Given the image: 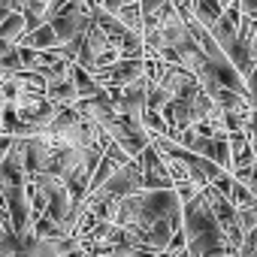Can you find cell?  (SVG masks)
<instances>
[{"mask_svg":"<svg viewBox=\"0 0 257 257\" xmlns=\"http://www.w3.org/2000/svg\"><path fill=\"white\" fill-rule=\"evenodd\" d=\"M31 230H34V236H40V239L67 236V233H64V227H61L55 218H49V215H37V218H34V224H31Z\"/></svg>","mask_w":257,"mask_h":257,"instance_id":"13","label":"cell"},{"mask_svg":"<svg viewBox=\"0 0 257 257\" xmlns=\"http://www.w3.org/2000/svg\"><path fill=\"white\" fill-rule=\"evenodd\" d=\"M4 227H7V221H4V215H0V233H4Z\"/></svg>","mask_w":257,"mask_h":257,"instance_id":"24","label":"cell"},{"mask_svg":"<svg viewBox=\"0 0 257 257\" xmlns=\"http://www.w3.org/2000/svg\"><path fill=\"white\" fill-rule=\"evenodd\" d=\"M85 4H88V7H91V10H97V0H85Z\"/></svg>","mask_w":257,"mask_h":257,"instance_id":"23","label":"cell"},{"mask_svg":"<svg viewBox=\"0 0 257 257\" xmlns=\"http://www.w3.org/2000/svg\"><path fill=\"white\" fill-rule=\"evenodd\" d=\"M76 245H79V239H73V236H55V239L34 236L16 257H67Z\"/></svg>","mask_w":257,"mask_h":257,"instance_id":"7","label":"cell"},{"mask_svg":"<svg viewBox=\"0 0 257 257\" xmlns=\"http://www.w3.org/2000/svg\"><path fill=\"white\" fill-rule=\"evenodd\" d=\"M46 97H49L55 106H73V103L79 100V88H76V82H73V76H70V79L52 82V85L46 88Z\"/></svg>","mask_w":257,"mask_h":257,"instance_id":"9","label":"cell"},{"mask_svg":"<svg viewBox=\"0 0 257 257\" xmlns=\"http://www.w3.org/2000/svg\"><path fill=\"white\" fill-rule=\"evenodd\" d=\"M73 82L79 88V97H94V94H103L106 88L97 82V76L91 70H85L82 64H73Z\"/></svg>","mask_w":257,"mask_h":257,"instance_id":"12","label":"cell"},{"mask_svg":"<svg viewBox=\"0 0 257 257\" xmlns=\"http://www.w3.org/2000/svg\"><path fill=\"white\" fill-rule=\"evenodd\" d=\"M28 34V22H25V13L16 10L10 13L4 22H0V40H10V43H22V37Z\"/></svg>","mask_w":257,"mask_h":257,"instance_id":"10","label":"cell"},{"mask_svg":"<svg viewBox=\"0 0 257 257\" xmlns=\"http://www.w3.org/2000/svg\"><path fill=\"white\" fill-rule=\"evenodd\" d=\"M182 230H185L191 257H233L230 239H227V233H224V227H221L218 215L212 212L203 191L185 203Z\"/></svg>","mask_w":257,"mask_h":257,"instance_id":"1","label":"cell"},{"mask_svg":"<svg viewBox=\"0 0 257 257\" xmlns=\"http://www.w3.org/2000/svg\"><path fill=\"white\" fill-rule=\"evenodd\" d=\"M173 257H191V251H188V248H182V251H176Z\"/></svg>","mask_w":257,"mask_h":257,"instance_id":"22","label":"cell"},{"mask_svg":"<svg viewBox=\"0 0 257 257\" xmlns=\"http://www.w3.org/2000/svg\"><path fill=\"white\" fill-rule=\"evenodd\" d=\"M224 4L221 0H194V19L203 25V28H212L221 16H224Z\"/></svg>","mask_w":257,"mask_h":257,"instance_id":"11","label":"cell"},{"mask_svg":"<svg viewBox=\"0 0 257 257\" xmlns=\"http://www.w3.org/2000/svg\"><path fill=\"white\" fill-rule=\"evenodd\" d=\"M173 4V0H140V7H143V16H146V25L149 22H155L167 7Z\"/></svg>","mask_w":257,"mask_h":257,"instance_id":"15","label":"cell"},{"mask_svg":"<svg viewBox=\"0 0 257 257\" xmlns=\"http://www.w3.org/2000/svg\"><path fill=\"white\" fill-rule=\"evenodd\" d=\"M94 76L103 88H124V85L146 76V58H118L112 67H106Z\"/></svg>","mask_w":257,"mask_h":257,"instance_id":"5","label":"cell"},{"mask_svg":"<svg viewBox=\"0 0 257 257\" xmlns=\"http://www.w3.org/2000/svg\"><path fill=\"white\" fill-rule=\"evenodd\" d=\"M131 4H140V0H97V7L106 10V13H121L124 7H131Z\"/></svg>","mask_w":257,"mask_h":257,"instance_id":"16","label":"cell"},{"mask_svg":"<svg viewBox=\"0 0 257 257\" xmlns=\"http://www.w3.org/2000/svg\"><path fill=\"white\" fill-rule=\"evenodd\" d=\"M149 88H152V79L143 76V79L124 85V88H106V91L115 100V106H118L121 115H131V118L143 121V112L149 109Z\"/></svg>","mask_w":257,"mask_h":257,"instance_id":"4","label":"cell"},{"mask_svg":"<svg viewBox=\"0 0 257 257\" xmlns=\"http://www.w3.org/2000/svg\"><path fill=\"white\" fill-rule=\"evenodd\" d=\"M143 188H146V182H143V164H140V158H134V161L121 164L103 188L91 191V197H97V200H124V197H131V194H140Z\"/></svg>","mask_w":257,"mask_h":257,"instance_id":"3","label":"cell"},{"mask_svg":"<svg viewBox=\"0 0 257 257\" xmlns=\"http://www.w3.org/2000/svg\"><path fill=\"white\" fill-rule=\"evenodd\" d=\"M140 164H143V182H146L149 191L152 188H176V179L167 167V158L161 155V149L155 143L140 155Z\"/></svg>","mask_w":257,"mask_h":257,"instance_id":"6","label":"cell"},{"mask_svg":"<svg viewBox=\"0 0 257 257\" xmlns=\"http://www.w3.org/2000/svg\"><path fill=\"white\" fill-rule=\"evenodd\" d=\"M221 4H224V7H227V4H233V0H221Z\"/></svg>","mask_w":257,"mask_h":257,"instance_id":"25","label":"cell"},{"mask_svg":"<svg viewBox=\"0 0 257 257\" xmlns=\"http://www.w3.org/2000/svg\"><path fill=\"white\" fill-rule=\"evenodd\" d=\"M239 4H242V13H245V19L257 22V0H239Z\"/></svg>","mask_w":257,"mask_h":257,"instance_id":"19","label":"cell"},{"mask_svg":"<svg viewBox=\"0 0 257 257\" xmlns=\"http://www.w3.org/2000/svg\"><path fill=\"white\" fill-rule=\"evenodd\" d=\"M170 100H173V94L161 82H152V88H149V109H164Z\"/></svg>","mask_w":257,"mask_h":257,"instance_id":"14","label":"cell"},{"mask_svg":"<svg viewBox=\"0 0 257 257\" xmlns=\"http://www.w3.org/2000/svg\"><path fill=\"white\" fill-rule=\"evenodd\" d=\"M118 58H121L118 46H115V43L106 37V31L94 22V25L88 28V34H85V43H82V52H79V61H76V64H82V67L91 70V73H100V70L112 67Z\"/></svg>","mask_w":257,"mask_h":257,"instance_id":"2","label":"cell"},{"mask_svg":"<svg viewBox=\"0 0 257 257\" xmlns=\"http://www.w3.org/2000/svg\"><path fill=\"white\" fill-rule=\"evenodd\" d=\"M22 43H25V46H31V49L49 52V49H58V46H61V37H58V31H55V25H52V22H43L40 28L28 31V34L22 37Z\"/></svg>","mask_w":257,"mask_h":257,"instance_id":"8","label":"cell"},{"mask_svg":"<svg viewBox=\"0 0 257 257\" xmlns=\"http://www.w3.org/2000/svg\"><path fill=\"white\" fill-rule=\"evenodd\" d=\"M67 257H94V254H91V251H88V248H85V245L79 242V245H76V248H73V251H70Z\"/></svg>","mask_w":257,"mask_h":257,"instance_id":"21","label":"cell"},{"mask_svg":"<svg viewBox=\"0 0 257 257\" xmlns=\"http://www.w3.org/2000/svg\"><path fill=\"white\" fill-rule=\"evenodd\" d=\"M251 257H257V248H254V254H251Z\"/></svg>","mask_w":257,"mask_h":257,"instance_id":"26","label":"cell"},{"mask_svg":"<svg viewBox=\"0 0 257 257\" xmlns=\"http://www.w3.org/2000/svg\"><path fill=\"white\" fill-rule=\"evenodd\" d=\"M245 85H248V103H251V109L257 106V67L245 76Z\"/></svg>","mask_w":257,"mask_h":257,"instance_id":"17","label":"cell"},{"mask_svg":"<svg viewBox=\"0 0 257 257\" xmlns=\"http://www.w3.org/2000/svg\"><path fill=\"white\" fill-rule=\"evenodd\" d=\"M13 146H16V137L13 134H0V161L13 152Z\"/></svg>","mask_w":257,"mask_h":257,"instance_id":"18","label":"cell"},{"mask_svg":"<svg viewBox=\"0 0 257 257\" xmlns=\"http://www.w3.org/2000/svg\"><path fill=\"white\" fill-rule=\"evenodd\" d=\"M248 134H251V137L257 134V106H254V109L248 112Z\"/></svg>","mask_w":257,"mask_h":257,"instance_id":"20","label":"cell"}]
</instances>
